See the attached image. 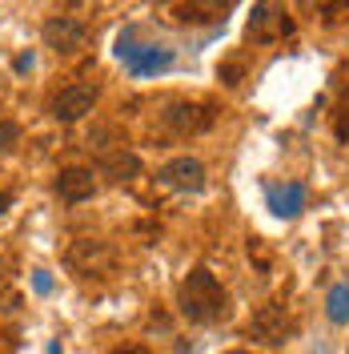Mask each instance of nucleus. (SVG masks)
Returning <instances> with one entry per match:
<instances>
[{
    "label": "nucleus",
    "instance_id": "nucleus-3",
    "mask_svg": "<svg viewBox=\"0 0 349 354\" xmlns=\"http://www.w3.org/2000/svg\"><path fill=\"white\" fill-rule=\"evenodd\" d=\"M41 37L57 57H77L88 41V28L77 21V17H48L44 28H41Z\"/></svg>",
    "mask_w": 349,
    "mask_h": 354
},
{
    "label": "nucleus",
    "instance_id": "nucleus-6",
    "mask_svg": "<svg viewBox=\"0 0 349 354\" xmlns=\"http://www.w3.org/2000/svg\"><path fill=\"white\" fill-rule=\"evenodd\" d=\"M121 61H125V68H129L132 77H149V73H157V68H169L173 65V53L169 48H157V44H141V48H132V44L121 41Z\"/></svg>",
    "mask_w": 349,
    "mask_h": 354
},
{
    "label": "nucleus",
    "instance_id": "nucleus-5",
    "mask_svg": "<svg viewBox=\"0 0 349 354\" xmlns=\"http://www.w3.org/2000/svg\"><path fill=\"white\" fill-rule=\"evenodd\" d=\"M92 105H97V88L92 85H68V88L57 93V101H52V117L65 121V125H72V121L88 117Z\"/></svg>",
    "mask_w": 349,
    "mask_h": 354
},
{
    "label": "nucleus",
    "instance_id": "nucleus-15",
    "mask_svg": "<svg viewBox=\"0 0 349 354\" xmlns=\"http://www.w3.org/2000/svg\"><path fill=\"white\" fill-rule=\"evenodd\" d=\"M24 68H32V53H21L17 57V73H24Z\"/></svg>",
    "mask_w": 349,
    "mask_h": 354
},
{
    "label": "nucleus",
    "instance_id": "nucleus-9",
    "mask_svg": "<svg viewBox=\"0 0 349 354\" xmlns=\"http://www.w3.org/2000/svg\"><path fill=\"white\" fill-rule=\"evenodd\" d=\"M68 262L77 266L81 274H105L112 266V250L105 242H77L68 250Z\"/></svg>",
    "mask_w": 349,
    "mask_h": 354
},
{
    "label": "nucleus",
    "instance_id": "nucleus-12",
    "mask_svg": "<svg viewBox=\"0 0 349 354\" xmlns=\"http://www.w3.org/2000/svg\"><path fill=\"white\" fill-rule=\"evenodd\" d=\"M326 306H329V318H333L337 326H349V286L346 282H337V286L329 290Z\"/></svg>",
    "mask_w": 349,
    "mask_h": 354
},
{
    "label": "nucleus",
    "instance_id": "nucleus-1",
    "mask_svg": "<svg viewBox=\"0 0 349 354\" xmlns=\"http://www.w3.org/2000/svg\"><path fill=\"white\" fill-rule=\"evenodd\" d=\"M177 306H181V314L189 322H217V318H225V310H229V298H225L221 282L209 270H193L181 282V290H177Z\"/></svg>",
    "mask_w": 349,
    "mask_h": 354
},
{
    "label": "nucleus",
    "instance_id": "nucleus-16",
    "mask_svg": "<svg viewBox=\"0 0 349 354\" xmlns=\"http://www.w3.org/2000/svg\"><path fill=\"white\" fill-rule=\"evenodd\" d=\"M8 205H12V198H8V194H4V189H0V218H4V214H8Z\"/></svg>",
    "mask_w": 349,
    "mask_h": 354
},
{
    "label": "nucleus",
    "instance_id": "nucleus-8",
    "mask_svg": "<svg viewBox=\"0 0 349 354\" xmlns=\"http://www.w3.org/2000/svg\"><path fill=\"white\" fill-rule=\"evenodd\" d=\"M97 194V177H92V169H61L57 174V198L68 201V205H77V201H88Z\"/></svg>",
    "mask_w": 349,
    "mask_h": 354
},
{
    "label": "nucleus",
    "instance_id": "nucleus-11",
    "mask_svg": "<svg viewBox=\"0 0 349 354\" xmlns=\"http://www.w3.org/2000/svg\"><path fill=\"white\" fill-rule=\"evenodd\" d=\"M101 174L109 177V181H132V177L141 174V157L129 153V149H117L101 161Z\"/></svg>",
    "mask_w": 349,
    "mask_h": 354
},
{
    "label": "nucleus",
    "instance_id": "nucleus-10",
    "mask_svg": "<svg viewBox=\"0 0 349 354\" xmlns=\"http://www.w3.org/2000/svg\"><path fill=\"white\" fill-rule=\"evenodd\" d=\"M269 209L277 218H297L306 209V185L301 181H285V185H269Z\"/></svg>",
    "mask_w": 349,
    "mask_h": 354
},
{
    "label": "nucleus",
    "instance_id": "nucleus-18",
    "mask_svg": "<svg viewBox=\"0 0 349 354\" xmlns=\"http://www.w3.org/2000/svg\"><path fill=\"white\" fill-rule=\"evenodd\" d=\"M229 354H253V351H229Z\"/></svg>",
    "mask_w": 349,
    "mask_h": 354
},
{
    "label": "nucleus",
    "instance_id": "nucleus-4",
    "mask_svg": "<svg viewBox=\"0 0 349 354\" xmlns=\"http://www.w3.org/2000/svg\"><path fill=\"white\" fill-rule=\"evenodd\" d=\"M161 185H169V189H181V194H197L201 185H205V165L197 161V157H173V161H165L161 165Z\"/></svg>",
    "mask_w": 349,
    "mask_h": 354
},
{
    "label": "nucleus",
    "instance_id": "nucleus-14",
    "mask_svg": "<svg viewBox=\"0 0 349 354\" xmlns=\"http://www.w3.org/2000/svg\"><path fill=\"white\" fill-rule=\"evenodd\" d=\"M32 286H37V294H48V290H52V278H48L44 270H37V274H32Z\"/></svg>",
    "mask_w": 349,
    "mask_h": 354
},
{
    "label": "nucleus",
    "instance_id": "nucleus-2",
    "mask_svg": "<svg viewBox=\"0 0 349 354\" xmlns=\"http://www.w3.org/2000/svg\"><path fill=\"white\" fill-rule=\"evenodd\" d=\"M245 334H249L253 342H261V346H285V342L297 334V322H293V314H289L281 302H269V306H261L249 318Z\"/></svg>",
    "mask_w": 349,
    "mask_h": 354
},
{
    "label": "nucleus",
    "instance_id": "nucleus-17",
    "mask_svg": "<svg viewBox=\"0 0 349 354\" xmlns=\"http://www.w3.org/2000/svg\"><path fill=\"white\" fill-rule=\"evenodd\" d=\"M48 354H65V351H61V342H52V346H48Z\"/></svg>",
    "mask_w": 349,
    "mask_h": 354
},
{
    "label": "nucleus",
    "instance_id": "nucleus-13",
    "mask_svg": "<svg viewBox=\"0 0 349 354\" xmlns=\"http://www.w3.org/2000/svg\"><path fill=\"white\" fill-rule=\"evenodd\" d=\"M17 141H21V125H12V121H0V153H8Z\"/></svg>",
    "mask_w": 349,
    "mask_h": 354
},
{
    "label": "nucleus",
    "instance_id": "nucleus-7",
    "mask_svg": "<svg viewBox=\"0 0 349 354\" xmlns=\"http://www.w3.org/2000/svg\"><path fill=\"white\" fill-rule=\"evenodd\" d=\"M165 125L177 133H205L213 125V113L205 109V105H189V101H177L165 109Z\"/></svg>",
    "mask_w": 349,
    "mask_h": 354
}]
</instances>
